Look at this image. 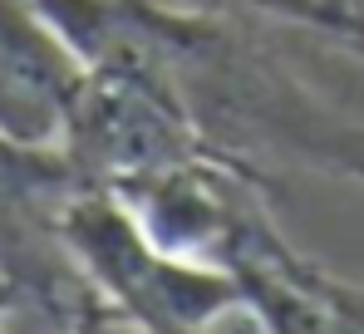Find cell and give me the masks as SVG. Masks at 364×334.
I'll return each instance as SVG.
<instances>
[{
	"label": "cell",
	"instance_id": "6da1fadb",
	"mask_svg": "<svg viewBox=\"0 0 364 334\" xmlns=\"http://www.w3.org/2000/svg\"><path fill=\"white\" fill-rule=\"evenodd\" d=\"M60 231L89 290L153 334H212L227 315H246L242 285L227 266L158 246L109 187H74Z\"/></svg>",
	"mask_w": 364,
	"mask_h": 334
},
{
	"label": "cell",
	"instance_id": "5b68a950",
	"mask_svg": "<svg viewBox=\"0 0 364 334\" xmlns=\"http://www.w3.org/2000/svg\"><path fill=\"white\" fill-rule=\"evenodd\" d=\"M69 334H153V330L138 325L133 315H123L119 305H109L104 295H89V300L69 315Z\"/></svg>",
	"mask_w": 364,
	"mask_h": 334
},
{
	"label": "cell",
	"instance_id": "7a4b0ae2",
	"mask_svg": "<svg viewBox=\"0 0 364 334\" xmlns=\"http://www.w3.org/2000/svg\"><path fill=\"white\" fill-rule=\"evenodd\" d=\"M60 158L84 187H123L133 177L178 167L207 148H217L192 109L178 94L128 79V74H94L84 69L55 138Z\"/></svg>",
	"mask_w": 364,
	"mask_h": 334
},
{
	"label": "cell",
	"instance_id": "277c9868",
	"mask_svg": "<svg viewBox=\"0 0 364 334\" xmlns=\"http://www.w3.org/2000/svg\"><path fill=\"white\" fill-rule=\"evenodd\" d=\"M305 30L364 64V0H320Z\"/></svg>",
	"mask_w": 364,
	"mask_h": 334
},
{
	"label": "cell",
	"instance_id": "3957f363",
	"mask_svg": "<svg viewBox=\"0 0 364 334\" xmlns=\"http://www.w3.org/2000/svg\"><path fill=\"white\" fill-rule=\"evenodd\" d=\"M222 266L237 276L261 334H364V285L310 261L281 231L271 202L242 222Z\"/></svg>",
	"mask_w": 364,
	"mask_h": 334
},
{
	"label": "cell",
	"instance_id": "52a82bcc",
	"mask_svg": "<svg viewBox=\"0 0 364 334\" xmlns=\"http://www.w3.org/2000/svg\"><path fill=\"white\" fill-rule=\"evenodd\" d=\"M15 300H20V290H15V280H10V276H0V315H5V310H10Z\"/></svg>",
	"mask_w": 364,
	"mask_h": 334
},
{
	"label": "cell",
	"instance_id": "8992f818",
	"mask_svg": "<svg viewBox=\"0 0 364 334\" xmlns=\"http://www.w3.org/2000/svg\"><path fill=\"white\" fill-rule=\"evenodd\" d=\"M35 148H45V143H20V138H10V133H0V187L20 172V167L35 158Z\"/></svg>",
	"mask_w": 364,
	"mask_h": 334
}]
</instances>
